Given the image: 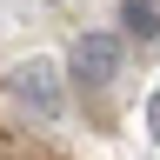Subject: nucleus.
<instances>
[{"label":"nucleus","instance_id":"1","mask_svg":"<svg viewBox=\"0 0 160 160\" xmlns=\"http://www.w3.org/2000/svg\"><path fill=\"white\" fill-rule=\"evenodd\" d=\"M7 93L27 107L33 120H60V107H67V87H60V60L47 53H27L7 67Z\"/></svg>","mask_w":160,"mask_h":160},{"label":"nucleus","instance_id":"4","mask_svg":"<svg viewBox=\"0 0 160 160\" xmlns=\"http://www.w3.org/2000/svg\"><path fill=\"white\" fill-rule=\"evenodd\" d=\"M140 120H147V133H153V140H160V87H153V93H147V107H140Z\"/></svg>","mask_w":160,"mask_h":160},{"label":"nucleus","instance_id":"3","mask_svg":"<svg viewBox=\"0 0 160 160\" xmlns=\"http://www.w3.org/2000/svg\"><path fill=\"white\" fill-rule=\"evenodd\" d=\"M120 27H127V40L153 47L160 40V0H120Z\"/></svg>","mask_w":160,"mask_h":160},{"label":"nucleus","instance_id":"2","mask_svg":"<svg viewBox=\"0 0 160 160\" xmlns=\"http://www.w3.org/2000/svg\"><path fill=\"white\" fill-rule=\"evenodd\" d=\"M120 60H127L120 33H80V40H73L67 73H73V87H80V93H107L113 80H120Z\"/></svg>","mask_w":160,"mask_h":160}]
</instances>
